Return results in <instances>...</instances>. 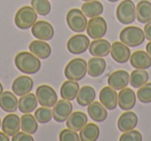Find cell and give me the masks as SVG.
<instances>
[{
    "instance_id": "1",
    "label": "cell",
    "mask_w": 151,
    "mask_h": 141,
    "mask_svg": "<svg viewBox=\"0 0 151 141\" xmlns=\"http://www.w3.org/2000/svg\"><path fill=\"white\" fill-rule=\"evenodd\" d=\"M15 64L20 72L27 75L36 74L42 67L40 58L29 52H20L15 57Z\"/></svg>"
},
{
    "instance_id": "2",
    "label": "cell",
    "mask_w": 151,
    "mask_h": 141,
    "mask_svg": "<svg viewBox=\"0 0 151 141\" xmlns=\"http://www.w3.org/2000/svg\"><path fill=\"white\" fill-rule=\"evenodd\" d=\"M120 42L128 47H138L145 40V33L142 28L137 26H128L121 30L119 34Z\"/></svg>"
},
{
    "instance_id": "3",
    "label": "cell",
    "mask_w": 151,
    "mask_h": 141,
    "mask_svg": "<svg viewBox=\"0 0 151 141\" xmlns=\"http://www.w3.org/2000/svg\"><path fill=\"white\" fill-rule=\"evenodd\" d=\"M87 74V62L83 58L71 59L64 69V75L68 80L80 81Z\"/></svg>"
},
{
    "instance_id": "4",
    "label": "cell",
    "mask_w": 151,
    "mask_h": 141,
    "mask_svg": "<svg viewBox=\"0 0 151 141\" xmlns=\"http://www.w3.org/2000/svg\"><path fill=\"white\" fill-rule=\"evenodd\" d=\"M37 20V13L32 7H23L15 15V24L18 28L22 30L32 27Z\"/></svg>"
},
{
    "instance_id": "5",
    "label": "cell",
    "mask_w": 151,
    "mask_h": 141,
    "mask_svg": "<svg viewBox=\"0 0 151 141\" xmlns=\"http://www.w3.org/2000/svg\"><path fill=\"white\" fill-rule=\"evenodd\" d=\"M116 17L117 20L122 24H132L137 19L136 15V5L132 0H123L119 3L116 9Z\"/></svg>"
},
{
    "instance_id": "6",
    "label": "cell",
    "mask_w": 151,
    "mask_h": 141,
    "mask_svg": "<svg viewBox=\"0 0 151 141\" xmlns=\"http://www.w3.org/2000/svg\"><path fill=\"white\" fill-rule=\"evenodd\" d=\"M66 23L70 30L75 32H83L87 28V17L84 15L82 9H71L67 12L66 15Z\"/></svg>"
},
{
    "instance_id": "7",
    "label": "cell",
    "mask_w": 151,
    "mask_h": 141,
    "mask_svg": "<svg viewBox=\"0 0 151 141\" xmlns=\"http://www.w3.org/2000/svg\"><path fill=\"white\" fill-rule=\"evenodd\" d=\"M35 95H36V99H37L38 104H40L42 107L52 108L57 103L56 93L49 85L46 84L40 85L36 88Z\"/></svg>"
},
{
    "instance_id": "8",
    "label": "cell",
    "mask_w": 151,
    "mask_h": 141,
    "mask_svg": "<svg viewBox=\"0 0 151 141\" xmlns=\"http://www.w3.org/2000/svg\"><path fill=\"white\" fill-rule=\"evenodd\" d=\"M107 22L104 18L101 17H95L91 18L89 22L87 23V34L93 40H97V38H103L105 34L107 33Z\"/></svg>"
},
{
    "instance_id": "9",
    "label": "cell",
    "mask_w": 151,
    "mask_h": 141,
    "mask_svg": "<svg viewBox=\"0 0 151 141\" xmlns=\"http://www.w3.org/2000/svg\"><path fill=\"white\" fill-rule=\"evenodd\" d=\"M90 40L84 34H76L67 40L66 48L71 54H82L89 48Z\"/></svg>"
},
{
    "instance_id": "10",
    "label": "cell",
    "mask_w": 151,
    "mask_h": 141,
    "mask_svg": "<svg viewBox=\"0 0 151 141\" xmlns=\"http://www.w3.org/2000/svg\"><path fill=\"white\" fill-rule=\"evenodd\" d=\"M71 113H73V105H71L70 101L62 99L59 102L57 101V103L53 106V118L57 122L66 121V119Z\"/></svg>"
},
{
    "instance_id": "11",
    "label": "cell",
    "mask_w": 151,
    "mask_h": 141,
    "mask_svg": "<svg viewBox=\"0 0 151 141\" xmlns=\"http://www.w3.org/2000/svg\"><path fill=\"white\" fill-rule=\"evenodd\" d=\"M31 32L37 40H51L54 36V27L47 21H36L32 25Z\"/></svg>"
},
{
    "instance_id": "12",
    "label": "cell",
    "mask_w": 151,
    "mask_h": 141,
    "mask_svg": "<svg viewBox=\"0 0 151 141\" xmlns=\"http://www.w3.org/2000/svg\"><path fill=\"white\" fill-rule=\"evenodd\" d=\"M129 83V74L123 69H118L108 77V85L115 90L125 88Z\"/></svg>"
},
{
    "instance_id": "13",
    "label": "cell",
    "mask_w": 151,
    "mask_h": 141,
    "mask_svg": "<svg viewBox=\"0 0 151 141\" xmlns=\"http://www.w3.org/2000/svg\"><path fill=\"white\" fill-rule=\"evenodd\" d=\"M112 58L118 63H125L130 58V50L128 46L121 42H115L111 45V51H110Z\"/></svg>"
},
{
    "instance_id": "14",
    "label": "cell",
    "mask_w": 151,
    "mask_h": 141,
    "mask_svg": "<svg viewBox=\"0 0 151 141\" xmlns=\"http://www.w3.org/2000/svg\"><path fill=\"white\" fill-rule=\"evenodd\" d=\"M33 88V80L28 76H19L15 79L12 85L13 93L18 97H23V95L29 93Z\"/></svg>"
},
{
    "instance_id": "15",
    "label": "cell",
    "mask_w": 151,
    "mask_h": 141,
    "mask_svg": "<svg viewBox=\"0 0 151 141\" xmlns=\"http://www.w3.org/2000/svg\"><path fill=\"white\" fill-rule=\"evenodd\" d=\"M99 102L107 110H114L118 105V95L115 89L110 86H105L99 93Z\"/></svg>"
},
{
    "instance_id": "16",
    "label": "cell",
    "mask_w": 151,
    "mask_h": 141,
    "mask_svg": "<svg viewBox=\"0 0 151 141\" xmlns=\"http://www.w3.org/2000/svg\"><path fill=\"white\" fill-rule=\"evenodd\" d=\"M1 129L7 136H14L21 129V117L14 113L9 114L3 118L1 122Z\"/></svg>"
},
{
    "instance_id": "17",
    "label": "cell",
    "mask_w": 151,
    "mask_h": 141,
    "mask_svg": "<svg viewBox=\"0 0 151 141\" xmlns=\"http://www.w3.org/2000/svg\"><path fill=\"white\" fill-rule=\"evenodd\" d=\"M136 95L137 93H134L132 88L125 87L121 89L120 93H118V106L124 111L132 110L136 105Z\"/></svg>"
},
{
    "instance_id": "18",
    "label": "cell",
    "mask_w": 151,
    "mask_h": 141,
    "mask_svg": "<svg viewBox=\"0 0 151 141\" xmlns=\"http://www.w3.org/2000/svg\"><path fill=\"white\" fill-rule=\"evenodd\" d=\"M137 124H138V116L134 112L129 111V110L121 114L117 121L118 130L123 133L134 130Z\"/></svg>"
},
{
    "instance_id": "19",
    "label": "cell",
    "mask_w": 151,
    "mask_h": 141,
    "mask_svg": "<svg viewBox=\"0 0 151 141\" xmlns=\"http://www.w3.org/2000/svg\"><path fill=\"white\" fill-rule=\"evenodd\" d=\"M130 64L134 69H147L151 67V56L144 51H136L130 55Z\"/></svg>"
},
{
    "instance_id": "20",
    "label": "cell",
    "mask_w": 151,
    "mask_h": 141,
    "mask_svg": "<svg viewBox=\"0 0 151 141\" xmlns=\"http://www.w3.org/2000/svg\"><path fill=\"white\" fill-rule=\"evenodd\" d=\"M87 124H88L87 115L82 111L73 112L66 119V127L76 132L81 131Z\"/></svg>"
},
{
    "instance_id": "21",
    "label": "cell",
    "mask_w": 151,
    "mask_h": 141,
    "mask_svg": "<svg viewBox=\"0 0 151 141\" xmlns=\"http://www.w3.org/2000/svg\"><path fill=\"white\" fill-rule=\"evenodd\" d=\"M111 51V44L109 40L97 38L89 45V52L94 57H105Z\"/></svg>"
},
{
    "instance_id": "22",
    "label": "cell",
    "mask_w": 151,
    "mask_h": 141,
    "mask_svg": "<svg viewBox=\"0 0 151 141\" xmlns=\"http://www.w3.org/2000/svg\"><path fill=\"white\" fill-rule=\"evenodd\" d=\"M107 63L103 57H92L87 62V73L92 78H97L105 73Z\"/></svg>"
},
{
    "instance_id": "23",
    "label": "cell",
    "mask_w": 151,
    "mask_h": 141,
    "mask_svg": "<svg viewBox=\"0 0 151 141\" xmlns=\"http://www.w3.org/2000/svg\"><path fill=\"white\" fill-rule=\"evenodd\" d=\"M29 50L32 54H34L40 59H47L50 57L52 53V49L49 44H47L45 40H36L30 43Z\"/></svg>"
},
{
    "instance_id": "24",
    "label": "cell",
    "mask_w": 151,
    "mask_h": 141,
    "mask_svg": "<svg viewBox=\"0 0 151 141\" xmlns=\"http://www.w3.org/2000/svg\"><path fill=\"white\" fill-rule=\"evenodd\" d=\"M88 114L92 120L97 122H103L107 119L108 117V111L105 108V106L101 103V102H95L93 101L91 104L88 105L87 108Z\"/></svg>"
},
{
    "instance_id": "25",
    "label": "cell",
    "mask_w": 151,
    "mask_h": 141,
    "mask_svg": "<svg viewBox=\"0 0 151 141\" xmlns=\"http://www.w3.org/2000/svg\"><path fill=\"white\" fill-rule=\"evenodd\" d=\"M0 108L5 112L13 113L18 109V99L15 93L5 91L0 95Z\"/></svg>"
},
{
    "instance_id": "26",
    "label": "cell",
    "mask_w": 151,
    "mask_h": 141,
    "mask_svg": "<svg viewBox=\"0 0 151 141\" xmlns=\"http://www.w3.org/2000/svg\"><path fill=\"white\" fill-rule=\"evenodd\" d=\"M37 99L36 95L33 93H27V95L21 97V99L18 101V108L19 111L22 113H30V112L34 111L37 107Z\"/></svg>"
},
{
    "instance_id": "27",
    "label": "cell",
    "mask_w": 151,
    "mask_h": 141,
    "mask_svg": "<svg viewBox=\"0 0 151 141\" xmlns=\"http://www.w3.org/2000/svg\"><path fill=\"white\" fill-rule=\"evenodd\" d=\"M79 90H80V85L77 83V81L68 80L65 81L60 88V95L62 99L67 101H73L77 98Z\"/></svg>"
},
{
    "instance_id": "28",
    "label": "cell",
    "mask_w": 151,
    "mask_h": 141,
    "mask_svg": "<svg viewBox=\"0 0 151 141\" xmlns=\"http://www.w3.org/2000/svg\"><path fill=\"white\" fill-rule=\"evenodd\" d=\"M137 20L140 23L146 24L151 21V2L148 0H141L136 7Z\"/></svg>"
},
{
    "instance_id": "29",
    "label": "cell",
    "mask_w": 151,
    "mask_h": 141,
    "mask_svg": "<svg viewBox=\"0 0 151 141\" xmlns=\"http://www.w3.org/2000/svg\"><path fill=\"white\" fill-rule=\"evenodd\" d=\"M95 90L92 86L85 85L80 88L78 95H77V102L80 106H88L95 100Z\"/></svg>"
},
{
    "instance_id": "30",
    "label": "cell",
    "mask_w": 151,
    "mask_h": 141,
    "mask_svg": "<svg viewBox=\"0 0 151 141\" xmlns=\"http://www.w3.org/2000/svg\"><path fill=\"white\" fill-rule=\"evenodd\" d=\"M82 12L84 15L88 18H95L99 17L103 14L104 12V5L101 2L96 1V0H92V1H86L84 4L82 5Z\"/></svg>"
},
{
    "instance_id": "31",
    "label": "cell",
    "mask_w": 151,
    "mask_h": 141,
    "mask_svg": "<svg viewBox=\"0 0 151 141\" xmlns=\"http://www.w3.org/2000/svg\"><path fill=\"white\" fill-rule=\"evenodd\" d=\"M149 79V75L145 69H136L129 75V83L134 88H140L141 86L145 85Z\"/></svg>"
},
{
    "instance_id": "32",
    "label": "cell",
    "mask_w": 151,
    "mask_h": 141,
    "mask_svg": "<svg viewBox=\"0 0 151 141\" xmlns=\"http://www.w3.org/2000/svg\"><path fill=\"white\" fill-rule=\"evenodd\" d=\"M80 140L95 141L99 137V128L95 124H87L80 131Z\"/></svg>"
},
{
    "instance_id": "33",
    "label": "cell",
    "mask_w": 151,
    "mask_h": 141,
    "mask_svg": "<svg viewBox=\"0 0 151 141\" xmlns=\"http://www.w3.org/2000/svg\"><path fill=\"white\" fill-rule=\"evenodd\" d=\"M21 129L23 132L33 135L38 129L36 118L30 113H24V115L21 117Z\"/></svg>"
},
{
    "instance_id": "34",
    "label": "cell",
    "mask_w": 151,
    "mask_h": 141,
    "mask_svg": "<svg viewBox=\"0 0 151 141\" xmlns=\"http://www.w3.org/2000/svg\"><path fill=\"white\" fill-rule=\"evenodd\" d=\"M31 7L40 16H47L51 12V3L48 0H31Z\"/></svg>"
},
{
    "instance_id": "35",
    "label": "cell",
    "mask_w": 151,
    "mask_h": 141,
    "mask_svg": "<svg viewBox=\"0 0 151 141\" xmlns=\"http://www.w3.org/2000/svg\"><path fill=\"white\" fill-rule=\"evenodd\" d=\"M34 117H35L36 120H37L38 122H40V124H47V122H49L53 118V114L50 108L42 107V108H38V109L35 110V112H34Z\"/></svg>"
},
{
    "instance_id": "36",
    "label": "cell",
    "mask_w": 151,
    "mask_h": 141,
    "mask_svg": "<svg viewBox=\"0 0 151 141\" xmlns=\"http://www.w3.org/2000/svg\"><path fill=\"white\" fill-rule=\"evenodd\" d=\"M139 101L141 103L148 104L151 103V83H146L145 85L141 86L137 93Z\"/></svg>"
},
{
    "instance_id": "37",
    "label": "cell",
    "mask_w": 151,
    "mask_h": 141,
    "mask_svg": "<svg viewBox=\"0 0 151 141\" xmlns=\"http://www.w3.org/2000/svg\"><path fill=\"white\" fill-rule=\"evenodd\" d=\"M59 140L60 141H78L80 140V136L77 132L70 129H64L59 134Z\"/></svg>"
},
{
    "instance_id": "38",
    "label": "cell",
    "mask_w": 151,
    "mask_h": 141,
    "mask_svg": "<svg viewBox=\"0 0 151 141\" xmlns=\"http://www.w3.org/2000/svg\"><path fill=\"white\" fill-rule=\"evenodd\" d=\"M120 141H142L143 137L139 131H128V132H124L123 134L120 136Z\"/></svg>"
},
{
    "instance_id": "39",
    "label": "cell",
    "mask_w": 151,
    "mask_h": 141,
    "mask_svg": "<svg viewBox=\"0 0 151 141\" xmlns=\"http://www.w3.org/2000/svg\"><path fill=\"white\" fill-rule=\"evenodd\" d=\"M13 141H33V137L25 132H18L12 138Z\"/></svg>"
},
{
    "instance_id": "40",
    "label": "cell",
    "mask_w": 151,
    "mask_h": 141,
    "mask_svg": "<svg viewBox=\"0 0 151 141\" xmlns=\"http://www.w3.org/2000/svg\"><path fill=\"white\" fill-rule=\"evenodd\" d=\"M144 33H145V38L148 40H151V21L146 23V25L144 27Z\"/></svg>"
},
{
    "instance_id": "41",
    "label": "cell",
    "mask_w": 151,
    "mask_h": 141,
    "mask_svg": "<svg viewBox=\"0 0 151 141\" xmlns=\"http://www.w3.org/2000/svg\"><path fill=\"white\" fill-rule=\"evenodd\" d=\"M9 138L5 133H1L0 132V141H9Z\"/></svg>"
},
{
    "instance_id": "42",
    "label": "cell",
    "mask_w": 151,
    "mask_h": 141,
    "mask_svg": "<svg viewBox=\"0 0 151 141\" xmlns=\"http://www.w3.org/2000/svg\"><path fill=\"white\" fill-rule=\"evenodd\" d=\"M146 51H147V53L151 56V40H149V43L146 45Z\"/></svg>"
},
{
    "instance_id": "43",
    "label": "cell",
    "mask_w": 151,
    "mask_h": 141,
    "mask_svg": "<svg viewBox=\"0 0 151 141\" xmlns=\"http://www.w3.org/2000/svg\"><path fill=\"white\" fill-rule=\"evenodd\" d=\"M2 93H3V86L1 84V82H0V95H2Z\"/></svg>"
},
{
    "instance_id": "44",
    "label": "cell",
    "mask_w": 151,
    "mask_h": 141,
    "mask_svg": "<svg viewBox=\"0 0 151 141\" xmlns=\"http://www.w3.org/2000/svg\"><path fill=\"white\" fill-rule=\"evenodd\" d=\"M108 1H109V2H117L118 0H108Z\"/></svg>"
},
{
    "instance_id": "45",
    "label": "cell",
    "mask_w": 151,
    "mask_h": 141,
    "mask_svg": "<svg viewBox=\"0 0 151 141\" xmlns=\"http://www.w3.org/2000/svg\"><path fill=\"white\" fill-rule=\"evenodd\" d=\"M83 1H85V2H86V1H92V0H83Z\"/></svg>"
},
{
    "instance_id": "46",
    "label": "cell",
    "mask_w": 151,
    "mask_h": 141,
    "mask_svg": "<svg viewBox=\"0 0 151 141\" xmlns=\"http://www.w3.org/2000/svg\"><path fill=\"white\" fill-rule=\"evenodd\" d=\"M0 129H1V118H0Z\"/></svg>"
}]
</instances>
